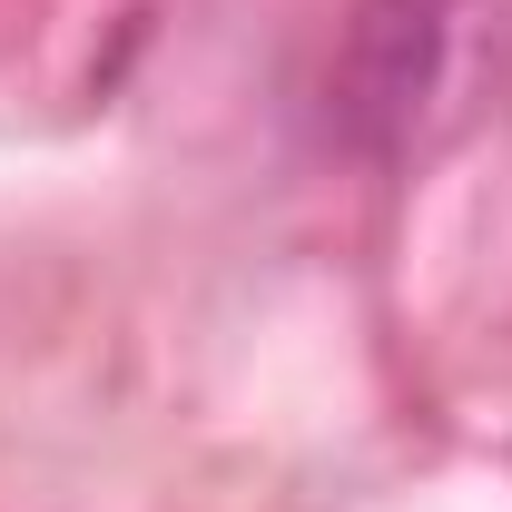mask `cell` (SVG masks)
<instances>
[{
	"mask_svg": "<svg viewBox=\"0 0 512 512\" xmlns=\"http://www.w3.org/2000/svg\"><path fill=\"white\" fill-rule=\"evenodd\" d=\"M453 79V0H355L335 60H325V119L355 158H404Z\"/></svg>",
	"mask_w": 512,
	"mask_h": 512,
	"instance_id": "obj_1",
	"label": "cell"
}]
</instances>
